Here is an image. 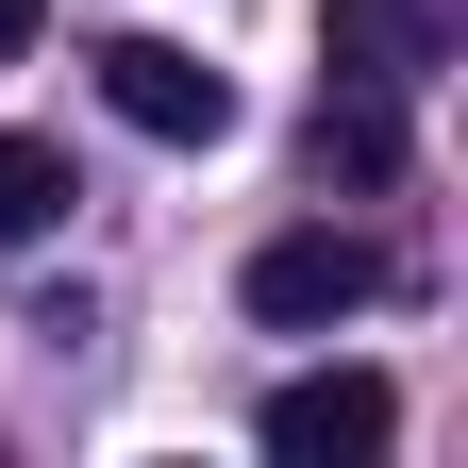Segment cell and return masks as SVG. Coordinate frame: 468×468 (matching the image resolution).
<instances>
[{
	"label": "cell",
	"instance_id": "1",
	"mask_svg": "<svg viewBox=\"0 0 468 468\" xmlns=\"http://www.w3.org/2000/svg\"><path fill=\"white\" fill-rule=\"evenodd\" d=\"M385 302V251H368V234H268V251H251V318L268 335H335V318H368Z\"/></svg>",
	"mask_w": 468,
	"mask_h": 468
},
{
	"label": "cell",
	"instance_id": "2",
	"mask_svg": "<svg viewBox=\"0 0 468 468\" xmlns=\"http://www.w3.org/2000/svg\"><path fill=\"white\" fill-rule=\"evenodd\" d=\"M401 435V385L385 368H302V385H268V452L284 468H368Z\"/></svg>",
	"mask_w": 468,
	"mask_h": 468
},
{
	"label": "cell",
	"instance_id": "3",
	"mask_svg": "<svg viewBox=\"0 0 468 468\" xmlns=\"http://www.w3.org/2000/svg\"><path fill=\"white\" fill-rule=\"evenodd\" d=\"M101 101L134 117V134H167V151H218L234 134V84L201 68V50H167V34H117L101 50Z\"/></svg>",
	"mask_w": 468,
	"mask_h": 468
},
{
	"label": "cell",
	"instance_id": "4",
	"mask_svg": "<svg viewBox=\"0 0 468 468\" xmlns=\"http://www.w3.org/2000/svg\"><path fill=\"white\" fill-rule=\"evenodd\" d=\"M318 167H335V185H385V167H401V84L335 68V101H318Z\"/></svg>",
	"mask_w": 468,
	"mask_h": 468
},
{
	"label": "cell",
	"instance_id": "5",
	"mask_svg": "<svg viewBox=\"0 0 468 468\" xmlns=\"http://www.w3.org/2000/svg\"><path fill=\"white\" fill-rule=\"evenodd\" d=\"M68 218V151L50 134H0V234H50Z\"/></svg>",
	"mask_w": 468,
	"mask_h": 468
},
{
	"label": "cell",
	"instance_id": "6",
	"mask_svg": "<svg viewBox=\"0 0 468 468\" xmlns=\"http://www.w3.org/2000/svg\"><path fill=\"white\" fill-rule=\"evenodd\" d=\"M34 17H50V0H0V50H34Z\"/></svg>",
	"mask_w": 468,
	"mask_h": 468
}]
</instances>
